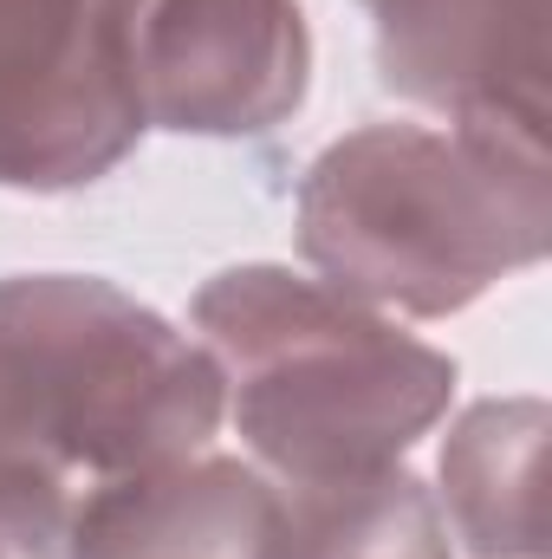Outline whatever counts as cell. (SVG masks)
Listing matches in <instances>:
<instances>
[{
  "mask_svg": "<svg viewBox=\"0 0 552 559\" xmlns=\"http://www.w3.org/2000/svg\"><path fill=\"white\" fill-rule=\"evenodd\" d=\"M552 248L547 150L435 124H364L299 182V254L332 293L448 319Z\"/></svg>",
  "mask_w": 552,
  "mask_h": 559,
  "instance_id": "3",
  "label": "cell"
},
{
  "mask_svg": "<svg viewBox=\"0 0 552 559\" xmlns=\"http://www.w3.org/2000/svg\"><path fill=\"white\" fill-rule=\"evenodd\" d=\"M547 404L488 397L468 404L442 436V521L475 559H547L540 462H547Z\"/></svg>",
  "mask_w": 552,
  "mask_h": 559,
  "instance_id": "8",
  "label": "cell"
},
{
  "mask_svg": "<svg viewBox=\"0 0 552 559\" xmlns=\"http://www.w3.org/2000/svg\"><path fill=\"white\" fill-rule=\"evenodd\" d=\"M137 138L118 0H0V189H85Z\"/></svg>",
  "mask_w": 552,
  "mask_h": 559,
  "instance_id": "4",
  "label": "cell"
},
{
  "mask_svg": "<svg viewBox=\"0 0 552 559\" xmlns=\"http://www.w3.org/2000/svg\"><path fill=\"white\" fill-rule=\"evenodd\" d=\"M0 559H13V554H7V547H0Z\"/></svg>",
  "mask_w": 552,
  "mask_h": 559,
  "instance_id": "10",
  "label": "cell"
},
{
  "mask_svg": "<svg viewBox=\"0 0 552 559\" xmlns=\"http://www.w3.org/2000/svg\"><path fill=\"white\" fill-rule=\"evenodd\" d=\"M189 325L221 371V417L279 488L391 468L455 404L448 352L274 261L215 274Z\"/></svg>",
  "mask_w": 552,
  "mask_h": 559,
  "instance_id": "2",
  "label": "cell"
},
{
  "mask_svg": "<svg viewBox=\"0 0 552 559\" xmlns=\"http://www.w3.org/2000/svg\"><path fill=\"white\" fill-rule=\"evenodd\" d=\"M143 131L267 138L312 92L299 0H118Z\"/></svg>",
  "mask_w": 552,
  "mask_h": 559,
  "instance_id": "5",
  "label": "cell"
},
{
  "mask_svg": "<svg viewBox=\"0 0 552 559\" xmlns=\"http://www.w3.org/2000/svg\"><path fill=\"white\" fill-rule=\"evenodd\" d=\"M59 559H286V488L241 455H182L92 495Z\"/></svg>",
  "mask_w": 552,
  "mask_h": 559,
  "instance_id": "7",
  "label": "cell"
},
{
  "mask_svg": "<svg viewBox=\"0 0 552 559\" xmlns=\"http://www.w3.org/2000/svg\"><path fill=\"white\" fill-rule=\"evenodd\" d=\"M286 559H455L435 495L404 462L286 488Z\"/></svg>",
  "mask_w": 552,
  "mask_h": 559,
  "instance_id": "9",
  "label": "cell"
},
{
  "mask_svg": "<svg viewBox=\"0 0 552 559\" xmlns=\"http://www.w3.org/2000/svg\"><path fill=\"white\" fill-rule=\"evenodd\" d=\"M377 79L448 131L547 150V0H371Z\"/></svg>",
  "mask_w": 552,
  "mask_h": 559,
  "instance_id": "6",
  "label": "cell"
},
{
  "mask_svg": "<svg viewBox=\"0 0 552 559\" xmlns=\"http://www.w3.org/2000/svg\"><path fill=\"white\" fill-rule=\"evenodd\" d=\"M221 429V371L98 274L0 280V547L59 559L72 514Z\"/></svg>",
  "mask_w": 552,
  "mask_h": 559,
  "instance_id": "1",
  "label": "cell"
},
{
  "mask_svg": "<svg viewBox=\"0 0 552 559\" xmlns=\"http://www.w3.org/2000/svg\"><path fill=\"white\" fill-rule=\"evenodd\" d=\"M364 7H371V0H364Z\"/></svg>",
  "mask_w": 552,
  "mask_h": 559,
  "instance_id": "11",
  "label": "cell"
}]
</instances>
